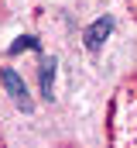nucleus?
<instances>
[{
  "label": "nucleus",
  "instance_id": "obj_3",
  "mask_svg": "<svg viewBox=\"0 0 137 148\" xmlns=\"http://www.w3.org/2000/svg\"><path fill=\"white\" fill-rule=\"evenodd\" d=\"M52 79H55V62H41V90H45V97H52Z\"/></svg>",
  "mask_w": 137,
  "mask_h": 148
},
{
  "label": "nucleus",
  "instance_id": "obj_1",
  "mask_svg": "<svg viewBox=\"0 0 137 148\" xmlns=\"http://www.w3.org/2000/svg\"><path fill=\"white\" fill-rule=\"evenodd\" d=\"M0 83H3V90L14 97V103H17V107L31 110V97H28V86L21 83V76L14 73V69H0Z\"/></svg>",
  "mask_w": 137,
  "mask_h": 148
},
{
  "label": "nucleus",
  "instance_id": "obj_2",
  "mask_svg": "<svg viewBox=\"0 0 137 148\" xmlns=\"http://www.w3.org/2000/svg\"><path fill=\"white\" fill-rule=\"evenodd\" d=\"M110 31H113V21H110V17H100L96 24H89V28H86V45H89V48H100L103 41H106Z\"/></svg>",
  "mask_w": 137,
  "mask_h": 148
}]
</instances>
